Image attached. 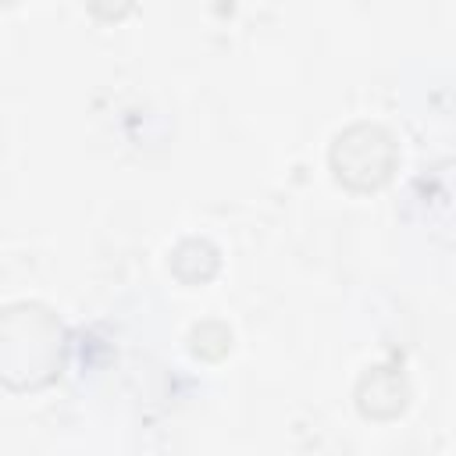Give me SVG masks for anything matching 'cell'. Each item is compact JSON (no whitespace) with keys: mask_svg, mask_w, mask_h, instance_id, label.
<instances>
[{"mask_svg":"<svg viewBox=\"0 0 456 456\" xmlns=\"http://www.w3.org/2000/svg\"><path fill=\"white\" fill-rule=\"evenodd\" d=\"M61 367V324L43 306H11L0 314V381L43 385Z\"/></svg>","mask_w":456,"mask_h":456,"instance_id":"1","label":"cell"},{"mask_svg":"<svg viewBox=\"0 0 456 456\" xmlns=\"http://www.w3.org/2000/svg\"><path fill=\"white\" fill-rule=\"evenodd\" d=\"M395 160L392 139L374 125H356L335 139L331 164L335 175L353 189H370L388 178V167Z\"/></svg>","mask_w":456,"mask_h":456,"instance_id":"2","label":"cell"},{"mask_svg":"<svg viewBox=\"0 0 456 456\" xmlns=\"http://www.w3.org/2000/svg\"><path fill=\"white\" fill-rule=\"evenodd\" d=\"M0 4H14V0H0Z\"/></svg>","mask_w":456,"mask_h":456,"instance_id":"3","label":"cell"}]
</instances>
